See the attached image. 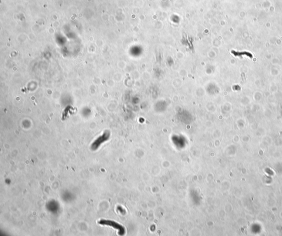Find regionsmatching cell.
<instances>
[{"instance_id": "cell-1", "label": "cell", "mask_w": 282, "mask_h": 236, "mask_svg": "<svg viewBox=\"0 0 282 236\" xmlns=\"http://www.w3.org/2000/svg\"><path fill=\"white\" fill-rule=\"evenodd\" d=\"M99 224L101 225H106V226H109L111 227H114L116 228V230L119 231V232L120 234H122L124 232V228L121 226L120 224H118L115 222L111 220H100L98 221Z\"/></svg>"}, {"instance_id": "cell-2", "label": "cell", "mask_w": 282, "mask_h": 236, "mask_svg": "<svg viewBox=\"0 0 282 236\" xmlns=\"http://www.w3.org/2000/svg\"><path fill=\"white\" fill-rule=\"evenodd\" d=\"M107 138H108V136H107V134L105 133L103 136L99 137L93 143V144H92V149L93 150H96L100 146V145L101 144V143H103L105 140H107Z\"/></svg>"}]
</instances>
